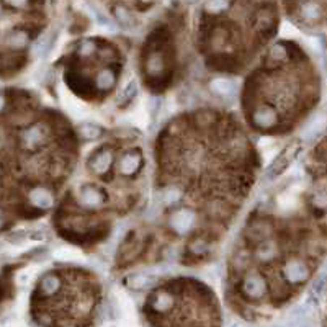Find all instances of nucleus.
Segmentation results:
<instances>
[{"label": "nucleus", "mask_w": 327, "mask_h": 327, "mask_svg": "<svg viewBox=\"0 0 327 327\" xmlns=\"http://www.w3.org/2000/svg\"><path fill=\"white\" fill-rule=\"evenodd\" d=\"M300 141H293V143L288 146V148H285L283 149V152L275 159V162L270 165V168L267 170V177L268 178H275V177H278L280 173H283L285 172V168L290 165V164L293 162V159L296 157V154H298V151H300Z\"/></svg>", "instance_id": "f257e3e1"}, {"label": "nucleus", "mask_w": 327, "mask_h": 327, "mask_svg": "<svg viewBox=\"0 0 327 327\" xmlns=\"http://www.w3.org/2000/svg\"><path fill=\"white\" fill-rule=\"evenodd\" d=\"M211 90L223 98H233L238 92V85L231 79H214L211 82Z\"/></svg>", "instance_id": "f03ea898"}, {"label": "nucleus", "mask_w": 327, "mask_h": 327, "mask_svg": "<svg viewBox=\"0 0 327 327\" xmlns=\"http://www.w3.org/2000/svg\"><path fill=\"white\" fill-rule=\"evenodd\" d=\"M138 167H139V157L134 156V154L123 156L120 159V162H118V168H120V172L125 173V175H128V173H133Z\"/></svg>", "instance_id": "7ed1b4c3"}, {"label": "nucleus", "mask_w": 327, "mask_h": 327, "mask_svg": "<svg viewBox=\"0 0 327 327\" xmlns=\"http://www.w3.org/2000/svg\"><path fill=\"white\" fill-rule=\"evenodd\" d=\"M245 291L249 293V296H252V298H258V296H262L263 295V291H265V285H263V281L260 280V278H257V277H253V278H249L245 281Z\"/></svg>", "instance_id": "20e7f679"}, {"label": "nucleus", "mask_w": 327, "mask_h": 327, "mask_svg": "<svg viewBox=\"0 0 327 327\" xmlns=\"http://www.w3.org/2000/svg\"><path fill=\"white\" fill-rule=\"evenodd\" d=\"M324 125H326L324 116H318V118H314V120L306 126V129H304L303 138H304V139H311V138H314L316 134H319L321 131H323Z\"/></svg>", "instance_id": "39448f33"}, {"label": "nucleus", "mask_w": 327, "mask_h": 327, "mask_svg": "<svg viewBox=\"0 0 327 327\" xmlns=\"http://www.w3.org/2000/svg\"><path fill=\"white\" fill-rule=\"evenodd\" d=\"M110 165V154L108 152H101L97 157H93V161L90 162V167L93 168L97 173H103Z\"/></svg>", "instance_id": "423d86ee"}, {"label": "nucleus", "mask_w": 327, "mask_h": 327, "mask_svg": "<svg viewBox=\"0 0 327 327\" xmlns=\"http://www.w3.org/2000/svg\"><path fill=\"white\" fill-rule=\"evenodd\" d=\"M306 273H308L306 267H304V265H301V263H298V262L290 263L288 267H286V275H288V277H290L293 281L303 280L304 277H306Z\"/></svg>", "instance_id": "0eeeda50"}, {"label": "nucleus", "mask_w": 327, "mask_h": 327, "mask_svg": "<svg viewBox=\"0 0 327 327\" xmlns=\"http://www.w3.org/2000/svg\"><path fill=\"white\" fill-rule=\"evenodd\" d=\"M79 133H81V136L87 141L98 139L101 136V129L95 125H82L81 128H79Z\"/></svg>", "instance_id": "6e6552de"}, {"label": "nucleus", "mask_w": 327, "mask_h": 327, "mask_svg": "<svg viewBox=\"0 0 327 327\" xmlns=\"http://www.w3.org/2000/svg\"><path fill=\"white\" fill-rule=\"evenodd\" d=\"M31 198L39 206H49L51 203H53V196H51L49 191L44 188H38L35 193L31 195Z\"/></svg>", "instance_id": "1a4fd4ad"}, {"label": "nucleus", "mask_w": 327, "mask_h": 327, "mask_svg": "<svg viewBox=\"0 0 327 327\" xmlns=\"http://www.w3.org/2000/svg\"><path fill=\"white\" fill-rule=\"evenodd\" d=\"M81 200H82L83 203H87V205H95V203H98V201L101 200V195H100L95 188L88 187V188H83V190H82Z\"/></svg>", "instance_id": "9d476101"}, {"label": "nucleus", "mask_w": 327, "mask_h": 327, "mask_svg": "<svg viewBox=\"0 0 327 327\" xmlns=\"http://www.w3.org/2000/svg\"><path fill=\"white\" fill-rule=\"evenodd\" d=\"M188 214V211H183V213H178L175 216L172 218V226L175 228L177 231H185L187 228H190V224L193 219H188V221H185V216Z\"/></svg>", "instance_id": "9b49d317"}, {"label": "nucleus", "mask_w": 327, "mask_h": 327, "mask_svg": "<svg viewBox=\"0 0 327 327\" xmlns=\"http://www.w3.org/2000/svg\"><path fill=\"white\" fill-rule=\"evenodd\" d=\"M115 83V74L111 71H105V72H101L100 74V77H98V85H100V88H110L111 85Z\"/></svg>", "instance_id": "f8f14e48"}, {"label": "nucleus", "mask_w": 327, "mask_h": 327, "mask_svg": "<svg viewBox=\"0 0 327 327\" xmlns=\"http://www.w3.org/2000/svg\"><path fill=\"white\" fill-rule=\"evenodd\" d=\"M229 7V0H210V2L206 3V10L208 12H223V10H226Z\"/></svg>", "instance_id": "ddd939ff"}, {"label": "nucleus", "mask_w": 327, "mask_h": 327, "mask_svg": "<svg viewBox=\"0 0 327 327\" xmlns=\"http://www.w3.org/2000/svg\"><path fill=\"white\" fill-rule=\"evenodd\" d=\"M319 13H321V10H319V7L316 3H306L303 7V15L306 16V18H309V20L319 18Z\"/></svg>", "instance_id": "4468645a"}, {"label": "nucleus", "mask_w": 327, "mask_h": 327, "mask_svg": "<svg viewBox=\"0 0 327 327\" xmlns=\"http://www.w3.org/2000/svg\"><path fill=\"white\" fill-rule=\"evenodd\" d=\"M152 283V277H144V275H136V277L129 278V285L134 286V288H143V286H148Z\"/></svg>", "instance_id": "2eb2a0df"}, {"label": "nucleus", "mask_w": 327, "mask_h": 327, "mask_svg": "<svg viewBox=\"0 0 327 327\" xmlns=\"http://www.w3.org/2000/svg\"><path fill=\"white\" fill-rule=\"evenodd\" d=\"M134 93H136V82L128 83V87L125 88V92H123L121 97L118 98V103H126V101H129L134 97Z\"/></svg>", "instance_id": "dca6fc26"}, {"label": "nucleus", "mask_w": 327, "mask_h": 327, "mask_svg": "<svg viewBox=\"0 0 327 327\" xmlns=\"http://www.w3.org/2000/svg\"><path fill=\"white\" fill-rule=\"evenodd\" d=\"M8 2L12 3V5H16V7H18V5H23L26 0H8Z\"/></svg>", "instance_id": "f3484780"}]
</instances>
